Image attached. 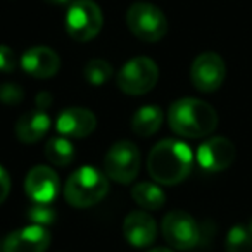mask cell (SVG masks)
<instances>
[{
  "label": "cell",
  "mask_w": 252,
  "mask_h": 252,
  "mask_svg": "<svg viewBox=\"0 0 252 252\" xmlns=\"http://www.w3.org/2000/svg\"><path fill=\"white\" fill-rule=\"evenodd\" d=\"M83 76L94 87H100L112 76V66L104 59H92L85 64Z\"/></svg>",
  "instance_id": "obj_20"
},
{
  "label": "cell",
  "mask_w": 252,
  "mask_h": 252,
  "mask_svg": "<svg viewBox=\"0 0 252 252\" xmlns=\"http://www.w3.org/2000/svg\"><path fill=\"white\" fill-rule=\"evenodd\" d=\"M159 67L151 57H133L118 73V87L126 95H144L156 87Z\"/></svg>",
  "instance_id": "obj_6"
},
{
  "label": "cell",
  "mask_w": 252,
  "mask_h": 252,
  "mask_svg": "<svg viewBox=\"0 0 252 252\" xmlns=\"http://www.w3.org/2000/svg\"><path fill=\"white\" fill-rule=\"evenodd\" d=\"M193 154L185 142L166 138L154 145L147 158V169L152 180L161 185H176L192 171Z\"/></svg>",
  "instance_id": "obj_1"
},
{
  "label": "cell",
  "mask_w": 252,
  "mask_h": 252,
  "mask_svg": "<svg viewBox=\"0 0 252 252\" xmlns=\"http://www.w3.org/2000/svg\"><path fill=\"white\" fill-rule=\"evenodd\" d=\"M102 25V11L92 0H76L66 14V30L76 42H90L100 33Z\"/></svg>",
  "instance_id": "obj_5"
},
{
  "label": "cell",
  "mask_w": 252,
  "mask_h": 252,
  "mask_svg": "<svg viewBox=\"0 0 252 252\" xmlns=\"http://www.w3.org/2000/svg\"><path fill=\"white\" fill-rule=\"evenodd\" d=\"M43 2H47V4H50V5H64V4H67L69 0H43Z\"/></svg>",
  "instance_id": "obj_27"
},
{
  "label": "cell",
  "mask_w": 252,
  "mask_h": 252,
  "mask_svg": "<svg viewBox=\"0 0 252 252\" xmlns=\"http://www.w3.org/2000/svg\"><path fill=\"white\" fill-rule=\"evenodd\" d=\"M45 156H47V159H49V162H52L54 166L64 168V166L73 162L74 147L66 137H54L47 142Z\"/></svg>",
  "instance_id": "obj_19"
},
{
  "label": "cell",
  "mask_w": 252,
  "mask_h": 252,
  "mask_svg": "<svg viewBox=\"0 0 252 252\" xmlns=\"http://www.w3.org/2000/svg\"><path fill=\"white\" fill-rule=\"evenodd\" d=\"M0 100L7 105H16L23 100V90L16 83H4L0 87Z\"/></svg>",
  "instance_id": "obj_23"
},
{
  "label": "cell",
  "mask_w": 252,
  "mask_h": 252,
  "mask_svg": "<svg viewBox=\"0 0 252 252\" xmlns=\"http://www.w3.org/2000/svg\"><path fill=\"white\" fill-rule=\"evenodd\" d=\"M162 119H164V114H162V109L159 105H144L133 114L131 130L138 137L147 138L161 128Z\"/></svg>",
  "instance_id": "obj_17"
},
{
  "label": "cell",
  "mask_w": 252,
  "mask_h": 252,
  "mask_svg": "<svg viewBox=\"0 0 252 252\" xmlns=\"http://www.w3.org/2000/svg\"><path fill=\"white\" fill-rule=\"evenodd\" d=\"M50 130V118L45 111L33 109L23 114L16 123V137L23 144H35L47 135Z\"/></svg>",
  "instance_id": "obj_16"
},
{
  "label": "cell",
  "mask_w": 252,
  "mask_h": 252,
  "mask_svg": "<svg viewBox=\"0 0 252 252\" xmlns=\"http://www.w3.org/2000/svg\"><path fill=\"white\" fill-rule=\"evenodd\" d=\"M126 25L137 38L144 42H159L168 32L166 16L149 2H137L126 12Z\"/></svg>",
  "instance_id": "obj_4"
},
{
  "label": "cell",
  "mask_w": 252,
  "mask_h": 252,
  "mask_svg": "<svg viewBox=\"0 0 252 252\" xmlns=\"http://www.w3.org/2000/svg\"><path fill=\"white\" fill-rule=\"evenodd\" d=\"M9 192H11V178H9V173L0 166V204L7 199Z\"/></svg>",
  "instance_id": "obj_25"
},
{
  "label": "cell",
  "mask_w": 252,
  "mask_h": 252,
  "mask_svg": "<svg viewBox=\"0 0 252 252\" xmlns=\"http://www.w3.org/2000/svg\"><path fill=\"white\" fill-rule=\"evenodd\" d=\"M226 251L228 252H251L252 251V235L249 228L242 224H235L226 235Z\"/></svg>",
  "instance_id": "obj_21"
},
{
  "label": "cell",
  "mask_w": 252,
  "mask_h": 252,
  "mask_svg": "<svg viewBox=\"0 0 252 252\" xmlns=\"http://www.w3.org/2000/svg\"><path fill=\"white\" fill-rule=\"evenodd\" d=\"M21 67L33 78L47 80L57 74L61 67V59L56 50L49 47H32L23 54Z\"/></svg>",
  "instance_id": "obj_14"
},
{
  "label": "cell",
  "mask_w": 252,
  "mask_h": 252,
  "mask_svg": "<svg viewBox=\"0 0 252 252\" xmlns=\"http://www.w3.org/2000/svg\"><path fill=\"white\" fill-rule=\"evenodd\" d=\"M50 104H52V95H50L49 92H40V94L36 95V109L45 111L47 107H50Z\"/></svg>",
  "instance_id": "obj_26"
},
{
  "label": "cell",
  "mask_w": 252,
  "mask_h": 252,
  "mask_svg": "<svg viewBox=\"0 0 252 252\" xmlns=\"http://www.w3.org/2000/svg\"><path fill=\"white\" fill-rule=\"evenodd\" d=\"M131 197L133 200L142 206L144 209H151V211H158L164 206L166 202V195L158 185L149 182H142L138 185L133 187L131 190Z\"/></svg>",
  "instance_id": "obj_18"
},
{
  "label": "cell",
  "mask_w": 252,
  "mask_h": 252,
  "mask_svg": "<svg viewBox=\"0 0 252 252\" xmlns=\"http://www.w3.org/2000/svg\"><path fill=\"white\" fill-rule=\"evenodd\" d=\"M249 231H251V235H252V220H251V223H249Z\"/></svg>",
  "instance_id": "obj_29"
},
{
  "label": "cell",
  "mask_w": 252,
  "mask_h": 252,
  "mask_svg": "<svg viewBox=\"0 0 252 252\" xmlns=\"http://www.w3.org/2000/svg\"><path fill=\"white\" fill-rule=\"evenodd\" d=\"M25 190L36 204H50L59 192V176L49 166H35L25 180Z\"/></svg>",
  "instance_id": "obj_11"
},
{
  "label": "cell",
  "mask_w": 252,
  "mask_h": 252,
  "mask_svg": "<svg viewBox=\"0 0 252 252\" xmlns=\"http://www.w3.org/2000/svg\"><path fill=\"white\" fill-rule=\"evenodd\" d=\"M105 176L118 183H131L140 171V152L133 142H116L104 159Z\"/></svg>",
  "instance_id": "obj_7"
},
{
  "label": "cell",
  "mask_w": 252,
  "mask_h": 252,
  "mask_svg": "<svg viewBox=\"0 0 252 252\" xmlns=\"http://www.w3.org/2000/svg\"><path fill=\"white\" fill-rule=\"evenodd\" d=\"M28 218L33 224L49 226L56 221V211L50 207V204H33L28 209Z\"/></svg>",
  "instance_id": "obj_22"
},
{
  "label": "cell",
  "mask_w": 252,
  "mask_h": 252,
  "mask_svg": "<svg viewBox=\"0 0 252 252\" xmlns=\"http://www.w3.org/2000/svg\"><path fill=\"white\" fill-rule=\"evenodd\" d=\"M151 252H173V251H169V249H164V247H158V249H152Z\"/></svg>",
  "instance_id": "obj_28"
},
{
  "label": "cell",
  "mask_w": 252,
  "mask_h": 252,
  "mask_svg": "<svg viewBox=\"0 0 252 252\" xmlns=\"http://www.w3.org/2000/svg\"><path fill=\"white\" fill-rule=\"evenodd\" d=\"M193 87L204 94L216 92L226 78V64L216 52H202L195 57L190 67Z\"/></svg>",
  "instance_id": "obj_9"
},
{
  "label": "cell",
  "mask_w": 252,
  "mask_h": 252,
  "mask_svg": "<svg viewBox=\"0 0 252 252\" xmlns=\"http://www.w3.org/2000/svg\"><path fill=\"white\" fill-rule=\"evenodd\" d=\"M168 123L176 135L204 138L218 126V114L211 104L199 98H180L168 111Z\"/></svg>",
  "instance_id": "obj_2"
},
{
  "label": "cell",
  "mask_w": 252,
  "mask_h": 252,
  "mask_svg": "<svg viewBox=\"0 0 252 252\" xmlns=\"http://www.w3.org/2000/svg\"><path fill=\"white\" fill-rule=\"evenodd\" d=\"M109 192L107 176L92 166H83L69 176L64 189L66 200L73 207H92L98 204Z\"/></svg>",
  "instance_id": "obj_3"
},
{
  "label": "cell",
  "mask_w": 252,
  "mask_h": 252,
  "mask_svg": "<svg viewBox=\"0 0 252 252\" xmlns=\"http://www.w3.org/2000/svg\"><path fill=\"white\" fill-rule=\"evenodd\" d=\"M123 233L133 247H147L156 240L158 226L151 214L144 211H133L123 223Z\"/></svg>",
  "instance_id": "obj_15"
},
{
  "label": "cell",
  "mask_w": 252,
  "mask_h": 252,
  "mask_svg": "<svg viewBox=\"0 0 252 252\" xmlns=\"http://www.w3.org/2000/svg\"><path fill=\"white\" fill-rule=\"evenodd\" d=\"M56 128L61 137L85 138L94 133L97 128V118L94 112L85 107H69L57 116Z\"/></svg>",
  "instance_id": "obj_12"
},
{
  "label": "cell",
  "mask_w": 252,
  "mask_h": 252,
  "mask_svg": "<svg viewBox=\"0 0 252 252\" xmlns=\"http://www.w3.org/2000/svg\"><path fill=\"white\" fill-rule=\"evenodd\" d=\"M50 245V233L45 226L30 224L16 230L5 238L4 252H45Z\"/></svg>",
  "instance_id": "obj_13"
},
{
  "label": "cell",
  "mask_w": 252,
  "mask_h": 252,
  "mask_svg": "<svg viewBox=\"0 0 252 252\" xmlns=\"http://www.w3.org/2000/svg\"><path fill=\"white\" fill-rule=\"evenodd\" d=\"M162 235L171 247L187 251L200 242V228L185 211H171L162 220Z\"/></svg>",
  "instance_id": "obj_8"
},
{
  "label": "cell",
  "mask_w": 252,
  "mask_h": 252,
  "mask_svg": "<svg viewBox=\"0 0 252 252\" xmlns=\"http://www.w3.org/2000/svg\"><path fill=\"white\" fill-rule=\"evenodd\" d=\"M235 145L226 137H213L206 140L197 151V162L209 173L224 171L235 161Z\"/></svg>",
  "instance_id": "obj_10"
},
{
  "label": "cell",
  "mask_w": 252,
  "mask_h": 252,
  "mask_svg": "<svg viewBox=\"0 0 252 252\" xmlns=\"http://www.w3.org/2000/svg\"><path fill=\"white\" fill-rule=\"evenodd\" d=\"M16 69V56L7 45H0V71L12 73Z\"/></svg>",
  "instance_id": "obj_24"
}]
</instances>
